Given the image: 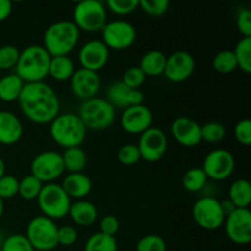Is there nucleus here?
Returning a JSON list of instances; mask_svg holds the SVG:
<instances>
[{"mask_svg": "<svg viewBox=\"0 0 251 251\" xmlns=\"http://www.w3.org/2000/svg\"><path fill=\"white\" fill-rule=\"evenodd\" d=\"M17 103L25 117L36 124H48L60 114L58 95L46 81L25 83Z\"/></svg>", "mask_w": 251, "mask_h": 251, "instance_id": "f257e3e1", "label": "nucleus"}, {"mask_svg": "<svg viewBox=\"0 0 251 251\" xmlns=\"http://www.w3.org/2000/svg\"><path fill=\"white\" fill-rule=\"evenodd\" d=\"M50 58L41 44H31L20 51V58L15 66V74L25 83L43 82L48 77Z\"/></svg>", "mask_w": 251, "mask_h": 251, "instance_id": "f03ea898", "label": "nucleus"}, {"mask_svg": "<svg viewBox=\"0 0 251 251\" xmlns=\"http://www.w3.org/2000/svg\"><path fill=\"white\" fill-rule=\"evenodd\" d=\"M80 39V29L73 20H59L51 24L43 34V48L50 56L69 55Z\"/></svg>", "mask_w": 251, "mask_h": 251, "instance_id": "7ed1b4c3", "label": "nucleus"}, {"mask_svg": "<svg viewBox=\"0 0 251 251\" xmlns=\"http://www.w3.org/2000/svg\"><path fill=\"white\" fill-rule=\"evenodd\" d=\"M49 124V135L51 140L64 149L81 147L87 135V129L83 123L78 115L74 113L59 114Z\"/></svg>", "mask_w": 251, "mask_h": 251, "instance_id": "20e7f679", "label": "nucleus"}, {"mask_svg": "<svg viewBox=\"0 0 251 251\" xmlns=\"http://www.w3.org/2000/svg\"><path fill=\"white\" fill-rule=\"evenodd\" d=\"M77 115L87 130L103 131L114 123L115 109L105 98L93 97L82 100Z\"/></svg>", "mask_w": 251, "mask_h": 251, "instance_id": "39448f33", "label": "nucleus"}, {"mask_svg": "<svg viewBox=\"0 0 251 251\" xmlns=\"http://www.w3.org/2000/svg\"><path fill=\"white\" fill-rule=\"evenodd\" d=\"M73 22L78 29L87 33L102 31L107 24V7L100 0H82L76 2Z\"/></svg>", "mask_w": 251, "mask_h": 251, "instance_id": "423d86ee", "label": "nucleus"}, {"mask_svg": "<svg viewBox=\"0 0 251 251\" xmlns=\"http://www.w3.org/2000/svg\"><path fill=\"white\" fill-rule=\"evenodd\" d=\"M37 202L42 215L56 221L68 216L73 201L60 184L49 183L43 185L41 194L37 198Z\"/></svg>", "mask_w": 251, "mask_h": 251, "instance_id": "0eeeda50", "label": "nucleus"}, {"mask_svg": "<svg viewBox=\"0 0 251 251\" xmlns=\"http://www.w3.org/2000/svg\"><path fill=\"white\" fill-rule=\"evenodd\" d=\"M58 226L46 216H36L28 222L26 238L36 251H50L58 247Z\"/></svg>", "mask_w": 251, "mask_h": 251, "instance_id": "6e6552de", "label": "nucleus"}, {"mask_svg": "<svg viewBox=\"0 0 251 251\" xmlns=\"http://www.w3.org/2000/svg\"><path fill=\"white\" fill-rule=\"evenodd\" d=\"M193 217L202 229L216 230L225 223L226 216L221 207V201L212 196H203L194 203Z\"/></svg>", "mask_w": 251, "mask_h": 251, "instance_id": "1a4fd4ad", "label": "nucleus"}, {"mask_svg": "<svg viewBox=\"0 0 251 251\" xmlns=\"http://www.w3.org/2000/svg\"><path fill=\"white\" fill-rule=\"evenodd\" d=\"M102 41L109 50H124L136 41V28L125 20L107 22L102 28Z\"/></svg>", "mask_w": 251, "mask_h": 251, "instance_id": "9d476101", "label": "nucleus"}, {"mask_svg": "<svg viewBox=\"0 0 251 251\" xmlns=\"http://www.w3.org/2000/svg\"><path fill=\"white\" fill-rule=\"evenodd\" d=\"M65 172L61 153L44 151L37 154L31 163V174L43 184L54 183Z\"/></svg>", "mask_w": 251, "mask_h": 251, "instance_id": "9b49d317", "label": "nucleus"}, {"mask_svg": "<svg viewBox=\"0 0 251 251\" xmlns=\"http://www.w3.org/2000/svg\"><path fill=\"white\" fill-rule=\"evenodd\" d=\"M201 168L208 179L226 180L233 174L235 168L234 156L225 149H217L206 154Z\"/></svg>", "mask_w": 251, "mask_h": 251, "instance_id": "f8f14e48", "label": "nucleus"}, {"mask_svg": "<svg viewBox=\"0 0 251 251\" xmlns=\"http://www.w3.org/2000/svg\"><path fill=\"white\" fill-rule=\"evenodd\" d=\"M226 234L238 245L251 242V212L249 208H235L225 218Z\"/></svg>", "mask_w": 251, "mask_h": 251, "instance_id": "ddd939ff", "label": "nucleus"}, {"mask_svg": "<svg viewBox=\"0 0 251 251\" xmlns=\"http://www.w3.org/2000/svg\"><path fill=\"white\" fill-rule=\"evenodd\" d=\"M137 147L142 159L147 162H158L166 154L168 140L161 129L151 126L140 135Z\"/></svg>", "mask_w": 251, "mask_h": 251, "instance_id": "4468645a", "label": "nucleus"}, {"mask_svg": "<svg viewBox=\"0 0 251 251\" xmlns=\"http://www.w3.org/2000/svg\"><path fill=\"white\" fill-rule=\"evenodd\" d=\"M195 58L188 51L178 50L167 56L164 76L174 83H180L190 78L195 71Z\"/></svg>", "mask_w": 251, "mask_h": 251, "instance_id": "2eb2a0df", "label": "nucleus"}, {"mask_svg": "<svg viewBox=\"0 0 251 251\" xmlns=\"http://www.w3.org/2000/svg\"><path fill=\"white\" fill-rule=\"evenodd\" d=\"M109 55V48L103 43L102 39H91L78 50V61L81 68L98 73L107 65Z\"/></svg>", "mask_w": 251, "mask_h": 251, "instance_id": "dca6fc26", "label": "nucleus"}, {"mask_svg": "<svg viewBox=\"0 0 251 251\" xmlns=\"http://www.w3.org/2000/svg\"><path fill=\"white\" fill-rule=\"evenodd\" d=\"M153 114L145 104L132 105L123 110L120 117V126L125 132L131 135H141L152 126Z\"/></svg>", "mask_w": 251, "mask_h": 251, "instance_id": "f3484780", "label": "nucleus"}, {"mask_svg": "<svg viewBox=\"0 0 251 251\" xmlns=\"http://www.w3.org/2000/svg\"><path fill=\"white\" fill-rule=\"evenodd\" d=\"M70 90L74 96L86 100L97 97L100 88V78L98 73L87 69H76L70 80Z\"/></svg>", "mask_w": 251, "mask_h": 251, "instance_id": "a211bd4d", "label": "nucleus"}, {"mask_svg": "<svg viewBox=\"0 0 251 251\" xmlns=\"http://www.w3.org/2000/svg\"><path fill=\"white\" fill-rule=\"evenodd\" d=\"M171 132L178 144L185 147L198 146L201 139V125L189 117H178L172 122Z\"/></svg>", "mask_w": 251, "mask_h": 251, "instance_id": "6ab92c4d", "label": "nucleus"}, {"mask_svg": "<svg viewBox=\"0 0 251 251\" xmlns=\"http://www.w3.org/2000/svg\"><path fill=\"white\" fill-rule=\"evenodd\" d=\"M105 100L114 107V109H126L132 105L144 104L145 95L141 90H132L124 85L122 81H117L107 88Z\"/></svg>", "mask_w": 251, "mask_h": 251, "instance_id": "aec40b11", "label": "nucleus"}, {"mask_svg": "<svg viewBox=\"0 0 251 251\" xmlns=\"http://www.w3.org/2000/svg\"><path fill=\"white\" fill-rule=\"evenodd\" d=\"M24 135V125L16 114L9 110H0V144L15 145Z\"/></svg>", "mask_w": 251, "mask_h": 251, "instance_id": "412c9836", "label": "nucleus"}, {"mask_svg": "<svg viewBox=\"0 0 251 251\" xmlns=\"http://www.w3.org/2000/svg\"><path fill=\"white\" fill-rule=\"evenodd\" d=\"M70 199L83 200L92 190V180L85 173H69L60 184Z\"/></svg>", "mask_w": 251, "mask_h": 251, "instance_id": "4be33fe9", "label": "nucleus"}, {"mask_svg": "<svg viewBox=\"0 0 251 251\" xmlns=\"http://www.w3.org/2000/svg\"><path fill=\"white\" fill-rule=\"evenodd\" d=\"M68 216H70L75 225L87 227L96 222L98 217V211L95 203L83 199V200H76L71 202Z\"/></svg>", "mask_w": 251, "mask_h": 251, "instance_id": "5701e85b", "label": "nucleus"}, {"mask_svg": "<svg viewBox=\"0 0 251 251\" xmlns=\"http://www.w3.org/2000/svg\"><path fill=\"white\" fill-rule=\"evenodd\" d=\"M76 68L73 59L69 55L51 56L49 63L48 76L53 77L58 82H65L71 78Z\"/></svg>", "mask_w": 251, "mask_h": 251, "instance_id": "b1692460", "label": "nucleus"}, {"mask_svg": "<svg viewBox=\"0 0 251 251\" xmlns=\"http://www.w3.org/2000/svg\"><path fill=\"white\" fill-rule=\"evenodd\" d=\"M167 55L161 50H150L144 54L140 60L139 68L145 76H159L164 73Z\"/></svg>", "mask_w": 251, "mask_h": 251, "instance_id": "393cba45", "label": "nucleus"}, {"mask_svg": "<svg viewBox=\"0 0 251 251\" xmlns=\"http://www.w3.org/2000/svg\"><path fill=\"white\" fill-rule=\"evenodd\" d=\"M25 82L16 75L9 74L0 77V100L6 103L17 102Z\"/></svg>", "mask_w": 251, "mask_h": 251, "instance_id": "a878e982", "label": "nucleus"}, {"mask_svg": "<svg viewBox=\"0 0 251 251\" xmlns=\"http://www.w3.org/2000/svg\"><path fill=\"white\" fill-rule=\"evenodd\" d=\"M228 200L235 208H249L251 202V185L247 179H238L230 185Z\"/></svg>", "mask_w": 251, "mask_h": 251, "instance_id": "bb28decb", "label": "nucleus"}, {"mask_svg": "<svg viewBox=\"0 0 251 251\" xmlns=\"http://www.w3.org/2000/svg\"><path fill=\"white\" fill-rule=\"evenodd\" d=\"M64 168L69 173H81L87 164V154L81 147L65 149L61 153Z\"/></svg>", "mask_w": 251, "mask_h": 251, "instance_id": "cd10ccee", "label": "nucleus"}, {"mask_svg": "<svg viewBox=\"0 0 251 251\" xmlns=\"http://www.w3.org/2000/svg\"><path fill=\"white\" fill-rule=\"evenodd\" d=\"M207 176L201 167H194L185 172L183 176V186L190 193H199L207 184Z\"/></svg>", "mask_w": 251, "mask_h": 251, "instance_id": "c85d7f7f", "label": "nucleus"}, {"mask_svg": "<svg viewBox=\"0 0 251 251\" xmlns=\"http://www.w3.org/2000/svg\"><path fill=\"white\" fill-rule=\"evenodd\" d=\"M83 251H118L117 239L100 232L95 233L87 239Z\"/></svg>", "mask_w": 251, "mask_h": 251, "instance_id": "c756f323", "label": "nucleus"}, {"mask_svg": "<svg viewBox=\"0 0 251 251\" xmlns=\"http://www.w3.org/2000/svg\"><path fill=\"white\" fill-rule=\"evenodd\" d=\"M43 185L44 184L39 181L36 176L28 174V176H24L21 180H19V194L17 195H20L24 200L27 201L37 200Z\"/></svg>", "mask_w": 251, "mask_h": 251, "instance_id": "7c9ffc66", "label": "nucleus"}, {"mask_svg": "<svg viewBox=\"0 0 251 251\" xmlns=\"http://www.w3.org/2000/svg\"><path fill=\"white\" fill-rule=\"evenodd\" d=\"M237 59L238 68L242 69L244 73H251V37H243L235 46L234 50Z\"/></svg>", "mask_w": 251, "mask_h": 251, "instance_id": "2f4dec72", "label": "nucleus"}, {"mask_svg": "<svg viewBox=\"0 0 251 251\" xmlns=\"http://www.w3.org/2000/svg\"><path fill=\"white\" fill-rule=\"evenodd\" d=\"M212 65L215 70L220 74H229L233 73L238 68L237 59H235L233 50L226 49L216 54L213 58Z\"/></svg>", "mask_w": 251, "mask_h": 251, "instance_id": "473e14b6", "label": "nucleus"}, {"mask_svg": "<svg viewBox=\"0 0 251 251\" xmlns=\"http://www.w3.org/2000/svg\"><path fill=\"white\" fill-rule=\"evenodd\" d=\"M226 137L225 125L218 122H208L201 126V139L210 144H217Z\"/></svg>", "mask_w": 251, "mask_h": 251, "instance_id": "72a5a7b5", "label": "nucleus"}, {"mask_svg": "<svg viewBox=\"0 0 251 251\" xmlns=\"http://www.w3.org/2000/svg\"><path fill=\"white\" fill-rule=\"evenodd\" d=\"M1 251H36L25 234H11L1 242Z\"/></svg>", "mask_w": 251, "mask_h": 251, "instance_id": "f704fd0d", "label": "nucleus"}, {"mask_svg": "<svg viewBox=\"0 0 251 251\" xmlns=\"http://www.w3.org/2000/svg\"><path fill=\"white\" fill-rule=\"evenodd\" d=\"M20 49L12 44L0 47V70H10L16 66L20 58Z\"/></svg>", "mask_w": 251, "mask_h": 251, "instance_id": "c9c22d12", "label": "nucleus"}, {"mask_svg": "<svg viewBox=\"0 0 251 251\" xmlns=\"http://www.w3.org/2000/svg\"><path fill=\"white\" fill-rule=\"evenodd\" d=\"M105 7L113 14L126 16L139 9V0H108Z\"/></svg>", "mask_w": 251, "mask_h": 251, "instance_id": "e433bc0d", "label": "nucleus"}, {"mask_svg": "<svg viewBox=\"0 0 251 251\" xmlns=\"http://www.w3.org/2000/svg\"><path fill=\"white\" fill-rule=\"evenodd\" d=\"M136 251H167V243L161 235L147 234L137 242Z\"/></svg>", "mask_w": 251, "mask_h": 251, "instance_id": "4c0bfd02", "label": "nucleus"}, {"mask_svg": "<svg viewBox=\"0 0 251 251\" xmlns=\"http://www.w3.org/2000/svg\"><path fill=\"white\" fill-rule=\"evenodd\" d=\"M141 159L139 147L135 144H125L118 151V161L124 166H134Z\"/></svg>", "mask_w": 251, "mask_h": 251, "instance_id": "58836bf2", "label": "nucleus"}, {"mask_svg": "<svg viewBox=\"0 0 251 251\" xmlns=\"http://www.w3.org/2000/svg\"><path fill=\"white\" fill-rule=\"evenodd\" d=\"M145 81H146V76L142 73L141 69L139 66H131L125 70L122 82L132 90H140Z\"/></svg>", "mask_w": 251, "mask_h": 251, "instance_id": "ea45409f", "label": "nucleus"}, {"mask_svg": "<svg viewBox=\"0 0 251 251\" xmlns=\"http://www.w3.org/2000/svg\"><path fill=\"white\" fill-rule=\"evenodd\" d=\"M19 194V179L11 174H5L0 178V198L9 200Z\"/></svg>", "mask_w": 251, "mask_h": 251, "instance_id": "a19ab883", "label": "nucleus"}, {"mask_svg": "<svg viewBox=\"0 0 251 251\" xmlns=\"http://www.w3.org/2000/svg\"><path fill=\"white\" fill-rule=\"evenodd\" d=\"M139 7H141L150 16H162L168 11V0H139Z\"/></svg>", "mask_w": 251, "mask_h": 251, "instance_id": "79ce46f5", "label": "nucleus"}, {"mask_svg": "<svg viewBox=\"0 0 251 251\" xmlns=\"http://www.w3.org/2000/svg\"><path fill=\"white\" fill-rule=\"evenodd\" d=\"M234 136L239 144L244 146H249L251 144V120L245 119L239 120L234 126Z\"/></svg>", "mask_w": 251, "mask_h": 251, "instance_id": "37998d69", "label": "nucleus"}, {"mask_svg": "<svg viewBox=\"0 0 251 251\" xmlns=\"http://www.w3.org/2000/svg\"><path fill=\"white\" fill-rule=\"evenodd\" d=\"M237 28L243 37H251V11L248 7L238 11Z\"/></svg>", "mask_w": 251, "mask_h": 251, "instance_id": "c03bdc74", "label": "nucleus"}, {"mask_svg": "<svg viewBox=\"0 0 251 251\" xmlns=\"http://www.w3.org/2000/svg\"><path fill=\"white\" fill-rule=\"evenodd\" d=\"M77 240V230L73 226H63L58 228V245L71 247Z\"/></svg>", "mask_w": 251, "mask_h": 251, "instance_id": "a18cd8bd", "label": "nucleus"}, {"mask_svg": "<svg viewBox=\"0 0 251 251\" xmlns=\"http://www.w3.org/2000/svg\"><path fill=\"white\" fill-rule=\"evenodd\" d=\"M119 221L115 216L107 215L100 220V232L103 234L110 235V237H114L115 234L119 230Z\"/></svg>", "mask_w": 251, "mask_h": 251, "instance_id": "49530a36", "label": "nucleus"}, {"mask_svg": "<svg viewBox=\"0 0 251 251\" xmlns=\"http://www.w3.org/2000/svg\"><path fill=\"white\" fill-rule=\"evenodd\" d=\"M12 12V2L10 0H0V22L5 21Z\"/></svg>", "mask_w": 251, "mask_h": 251, "instance_id": "de8ad7c7", "label": "nucleus"}, {"mask_svg": "<svg viewBox=\"0 0 251 251\" xmlns=\"http://www.w3.org/2000/svg\"><path fill=\"white\" fill-rule=\"evenodd\" d=\"M221 207H222V211L223 213H225V216H228L230 212H233V211L235 210V207L233 206V203L230 202L229 200H225L221 202Z\"/></svg>", "mask_w": 251, "mask_h": 251, "instance_id": "09e8293b", "label": "nucleus"}, {"mask_svg": "<svg viewBox=\"0 0 251 251\" xmlns=\"http://www.w3.org/2000/svg\"><path fill=\"white\" fill-rule=\"evenodd\" d=\"M5 172H6V166H5V162L4 159L0 157V178H2V176H5Z\"/></svg>", "mask_w": 251, "mask_h": 251, "instance_id": "8fccbe9b", "label": "nucleus"}, {"mask_svg": "<svg viewBox=\"0 0 251 251\" xmlns=\"http://www.w3.org/2000/svg\"><path fill=\"white\" fill-rule=\"evenodd\" d=\"M2 215H4V200L0 198V218L2 217Z\"/></svg>", "mask_w": 251, "mask_h": 251, "instance_id": "3c124183", "label": "nucleus"}, {"mask_svg": "<svg viewBox=\"0 0 251 251\" xmlns=\"http://www.w3.org/2000/svg\"><path fill=\"white\" fill-rule=\"evenodd\" d=\"M0 251H1V242H0Z\"/></svg>", "mask_w": 251, "mask_h": 251, "instance_id": "603ef678", "label": "nucleus"}]
</instances>
